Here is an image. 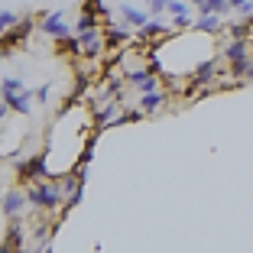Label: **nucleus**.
Listing matches in <instances>:
<instances>
[{"mask_svg": "<svg viewBox=\"0 0 253 253\" xmlns=\"http://www.w3.org/2000/svg\"><path fill=\"white\" fill-rule=\"evenodd\" d=\"M62 188L59 185H49V182H33L30 185V192H26V198H30V205L33 208H39V211H55L59 208V201H62Z\"/></svg>", "mask_w": 253, "mask_h": 253, "instance_id": "obj_1", "label": "nucleus"}, {"mask_svg": "<svg viewBox=\"0 0 253 253\" xmlns=\"http://www.w3.org/2000/svg\"><path fill=\"white\" fill-rule=\"evenodd\" d=\"M39 33H45V36H52V39H65L75 30H68V23L62 20V10H59V13H45V20L39 23Z\"/></svg>", "mask_w": 253, "mask_h": 253, "instance_id": "obj_2", "label": "nucleus"}, {"mask_svg": "<svg viewBox=\"0 0 253 253\" xmlns=\"http://www.w3.org/2000/svg\"><path fill=\"white\" fill-rule=\"evenodd\" d=\"M30 205V198L23 192H16V188H10L7 195H3V201H0V208H3V214L13 221V217H23V208Z\"/></svg>", "mask_w": 253, "mask_h": 253, "instance_id": "obj_3", "label": "nucleus"}, {"mask_svg": "<svg viewBox=\"0 0 253 253\" xmlns=\"http://www.w3.org/2000/svg\"><path fill=\"white\" fill-rule=\"evenodd\" d=\"M16 172L23 179H42V175H49V166H45V156H30L16 163Z\"/></svg>", "mask_w": 253, "mask_h": 253, "instance_id": "obj_4", "label": "nucleus"}, {"mask_svg": "<svg viewBox=\"0 0 253 253\" xmlns=\"http://www.w3.org/2000/svg\"><path fill=\"white\" fill-rule=\"evenodd\" d=\"M30 101H33V91H16V94H3V104L16 114H30Z\"/></svg>", "mask_w": 253, "mask_h": 253, "instance_id": "obj_5", "label": "nucleus"}, {"mask_svg": "<svg viewBox=\"0 0 253 253\" xmlns=\"http://www.w3.org/2000/svg\"><path fill=\"white\" fill-rule=\"evenodd\" d=\"M214 72H217L214 59H201L198 65H195V72H192V84H208L211 78H214Z\"/></svg>", "mask_w": 253, "mask_h": 253, "instance_id": "obj_6", "label": "nucleus"}, {"mask_svg": "<svg viewBox=\"0 0 253 253\" xmlns=\"http://www.w3.org/2000/svg\"><path fill=\"white\" fill-rule=\"evenodd\" d=\"M30 30H33V23L26 20V16H23V20L16 23V26H10V33H3L0 39H7V45H13V42H23V39L30 36Z\"/></svg>", "mask_w": 253, "mask_h": 253, "instance_id": "obj_7", "label": "nucleus"}, {"mask_svg": "<svg viewBox=\"0 0 253 253\" xmlns=\"http://www.w3.org/2000/svg\"><path fill=\"white\" fill-rule=\"evenodd\" d=\"M120 16H124V23H126V26H136V30H140L143 23H149V16L143 13V10L130 7V3H120Z\"/></svg>", "mask_w": 253, "mask_h": 253, "instance_id": "obj_8", "label": "nucleus"}, {"mask_svg": "<svg viewBox=\"0 0 253 253\" xmlns=\"http://www.w3.org/2000/svg\"><path fill=\"white\" fill-rule=\"evenodd\" d=\"M120 114V104L117 101H111V104H101V107H94V120L101 126H111V120Z\"/></svg>", "mask_w": 253, "mask_h": 253, "instance_id": "obj_9", "label": "nucleus"}, {"mask_svg": "<svg viewBox=\"0 0 253 253\" xmlns=\"http://www.w3.org/2000/svg\"><path fill=\"white\" fill-rule=\"evenodd\" d=\"M247 55H250V52H247V42H244V39H231V42H227V49H224V59L231 62V65H234V62H240V59H247Z\"/></svg>", "mask_w": 253, "mask_h": 253, "instance_id": "obj_10", "label": "nucleus"}, {"mask_svg": "<svg viewBox=\"0 0 253 253\" xmlns=\"http://www.w3.org/2000/svg\"><path fill=\"white\" fill-rule=\"evenodd\" d=\"M159 33H166V26H163V20H159V16H153L149 23H143L140 30H136V39H156Z\"/></svg>", "mask_w": 253, "mask_h": 253, "instance_id": "obj_11", "label": "nucleus"}, {"mask_svg": "<svg viewBox=\"0 0 253 253\" xmlns=\"http://www.w3.org/2000/svg\"><path fill=\"white\" fill-rule=\"evenodd\" d=\"M231 72H234V78H237V82H253V59L247 55V59L234 62V65H231Z\"/></svg>", "mask_w": 253, "mask_h": 253, "instance_id": "obj_12", "label": "nucleus"}, {"mask_svg": "<svg viewBox=\"0 0 253 253\" xmlns=\"http://www.w3.org/2000/svg\"><path fill=\"white\" fill-rule=\"evenodd\" d=\"M130 36H133V33L126 30V26H114V23H111V26H107V33H104V42L107 45H120V42H126Z\"/></svg>", "mask_w": 253, "mask_h": 253, "instance_id": "obj_13", "label": "nucleus"}, {"mask_svg": "<svg viewBox=\"0 0 253 253\" xmlns=\"http://www.w3.org/2000/svg\"><path fill=\"white\" fill-rule=\"evenodd\" d=\"M3 240H7V244H3L7 250H20V247H23V227H20V217H13V224H10V231H7V237H3Z\"/></svg>", "mask_w": 253, "mask_h": 253, "instance_id": "obj_14", "label": "nucleus"}, {"mask_svg": "<svg viewBox=\"0 0 253 253\" xmlns=\"http://www.w3.org/2000/svg\"><path fill=\"white\" fill-rule=\"evenodd\" d=\"M195 30H198V33H217V30H221V16H217V13L198 16V20H195Z\"/></svg>", "mask_w": 253, "mask_h": 253, "instance_id": "obj_15", "label": "nucleus"}, {"mask_svg": "<svg viewBox=\"0 0 253 253\" xmlns=\"http://www.w3.org/2000/svg\"><path fill=\"white\" fill-rule=\"evenodd\" d=\"M198 10H201V16H205V13L224 16L227 10H231V0H205V3H198Z\"/></svg>", "mask_w": 253, "mask_h": 253, "instance_id": "obj_16", "label": "nucleus"}, {"mask_svg": "<svg viewBox=\"0 0 253 253\" xmlns=\"http://www.w3.org/2000/svg\"><path fill=\"white\" fill-rule=\"evenodd\" d=\"M97 26V13H88V10H84L82 13V20L75 23V33H84V30H94Z\"/></svg>", "mask_w": 253, "mask_h": 253, "instance_id": "obj_17", "label": "nucleus"}, {"mask_svg": "<svg viewBox=\"0 0 253 253\" xmlns=\"http://www.w3.org/2000/svg\"><path fill=\"white\" fill-rule=\"evenodd\" d=\"M82 198H84V185H78V188H72V192L65 195V211H72V208H78L82 205Z\"/></svg>", "mask_w": 253, "mask_h": 253, "instance_id": "obj_18", "label": "nucleus"}, {"mask_svg": "<svg viewBox=\"0 0 253 253\" xmlns=\"http://www.w3.org/2000/svg\"><path fill=\"white\" fill-rule=\"evenodd\" d=\"M23 16H16L13 10H0V36H3V30H10V26H16Z\"/></svg>", "mask_w": 253, "mask_h": 253, "instance_id": "obj_19", "label": "nucleus"}, {"mask_svg": "<svg viewBox=\"0 0 253 253\" xmlns=\"http://www.w3.org/2000/svg\"><path fill=\"white\" fill-rule=\"evenodd\" d=\"M159 104H163V94H159V91H149V94H143V101H140L143 111H156Z\"/></svg>", "mask_w": 253, "mask_h": 253, "instance_id": "obj_20", "label": "nucleus"}, {"mask_svg": "<svg viewBox=\"0 0 253 253\" xmlns=\"http://www.w3.org/2000/svg\"><path fill=\"white\" fill-rule=\"evenodd\" d=\"M101 49H104V42H101V39H91V42L82 45V55H84V59H97Z\"/></svg>", "mask_w": 253, "mask_h": 253, "instance_id": "obj_21", "label": "nucleus"}, {"mask_svg": "<svg viewBox=\"0 0 253 253\" xmlns=\"http://www.w3.org/2000/svg\"><path fill=\"white\" fill-rule=\"evenodd\" d=\"M82 10H88V13H97V16H111V10L104 7V0H84V7Z\"/></svg>", "mask_w": 253, "mask_h": 253, "instance_id": "obj_22", "label": "nucleus"}, {"mask_svg": "<svg viewBox=\"0 0 253 253\" xmlns=\"http://www.w3.org/2000/svg\"><path fill=\"white\" fill-rule=\"evenodd\" d=\"M149 75H153V72H149V68H133V72L126 75V82H130V84H136V88H140V84L146 82Z\"/></svg>", "mask_w": 253, "mask_h": 253, "instance_id": "obj_23", "label": "nucleus"}, {"mask_svg": "<svg viewBox=\"0 0 253 253\" xmlns=\"http://www.w3.org/2000/svg\"><path fill=\"white\" fill-rule=\"evenodd\" d=\"M16 91H23L20 78H7V82H0V94H16Z\"/></svg>", "mask_w": 253, "mask_h": 253, "instance_id": "obj_24", "label": "nucleus"}, {"mask_svg": "<svg viewBox=\"0 0 253 253\" xmlns=\"http://www.w3.org/2000/svg\"><path fill=\"white\" fill-rule=\"evenodd\" d=\"M120 88H124V82H120L117 75H111V78L104 82V94L107 97H111V94H120Z\"/></svg>", "mask_w": 253, "mask_h": 253, "instance_id": "obj_25", "label": "nucleus"}, {"mask_svg": "<svg viewBox=\"0 0 253 253\" xmlns=\"http://www.w3.org/2000/svg\"><path fill=\"white\" fill-rule=\"evenodd\" d=\"M247 30H250V23H234L231 30H227V36H231V39H244Z\"/></svg>", "mask_w": 253, "mask_h": 253, "instance_id": "obj_26", "label": "nucleus"}, {"mask_svg": "<svg viewBox=\"0 0 253 253\" xmlns=\"http://www.w3.org/2000/svg\"><path fill=\"white\" fill-rule=\"evenodd\" d=\"M172 0H149V13L153 16H163V10H169Z\"/></svg>", "mask_w": 253, "mask_h": 253, "instance_id": "obj_27", "label": "nucleus"}, {"mask_svg": "<svg viewBox=\"0 0 253 253\" xmlns=\"http://www.w3.org/2000/svg\"><path fill=\"white\" fill-rule=\"evenodd\" d=\"M169 10H172L175 16H182V13H188V3H185V0H172V3H169Z\"/></svg>", "mask_w": 253, "mask_h": 253, "instance_id": "obj_28", "label": "nucleus"}, {"mask_svg": "<svg viewBox=\"0 0 253 253\" xmlns=\"http://www.w3.org/2000/svg\"><path fill=\"white\" fill-rule=\"evenodd\" d=\"M156 88H159V82H156V75H149L146 82L140 84V91H143V94H149V91H156Z\"/></svg>", "mask_w": 253, "mask_h": 253, "instance_id": "obj_29", "label": "nucleus"}, {"mask_svg": "<svg viewBox=\"0 0 253 253\" xmlns=\"http://www.w3.org/2000/svg\"><path fill=\"white\" fill-rule=\"evenodd\" d=\"M149 72H153V75L163 72V62H159V55H149Z\"/></svg>", "mask_w": 253, "mask_h": 253, "instance_id": "obj_30", "label": "nucleus"}, {"mask_svg": "<svg viewBox=\"0 0 253 253\" xmlns=\"http://www.w3.org/2000/svg\"><path fill=\"white\" fill-rule=\"evenodd\" d=\"M49 97H52V84H42L39 88V101H49Z\"/></svg>", "mask_w": 253, "mask_h": 253, "instance_id": "obj_31", "label": "nucleus"}, {"mask_svg": "<svg viewBox=\"0 0 253 253\" xmlns=\"http://www.w3.org/2000/svg\"><path fill=\"white\" fill-rule=\"evenodd\" d=\"M175 26H179V30H185V26H192V20H188V13L175 16Z\"/></svg>", "mask_w": 253, "mask_h": 253, "instance_id": "obj_32", "label": "nucleus"}, {"mask_svg": "<svg viewBox=\"0 0 253 253\" xmlns=\"http://www.w3.org/2000/svg\"><path fill=\"white\" fill-rule=\"evenodd\" d=\"M192 3H195V7H198V3H205V0H192Z\"/></svg>", "mask_w": 253, "mask_h": 253, "instance_id": "obj_33", "label": "nucleus"}, {"mask_svg": "<svg viewBox=\"0 0 253 253\" xmlns=\"http://www.w3.org/2000/svg\"><path fill=\"white\" fill-rule=\"evenodd\" d=\"M0 250H7V247H3V244H0Z\"/></svg>", "mask_w": 253, "mask_h": 253, "instance_id": "obj_34", "label": "nucleus"}]
</instances>
